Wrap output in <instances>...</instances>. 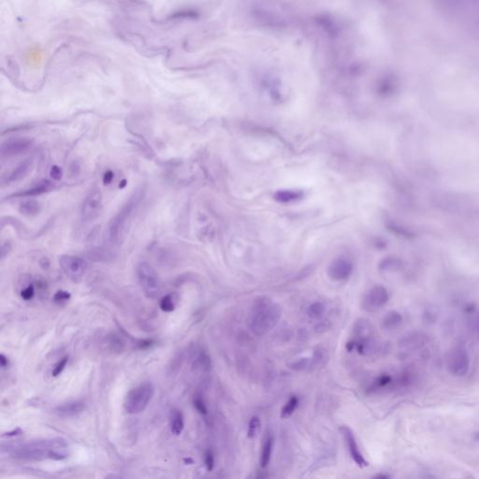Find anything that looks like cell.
<instances>
[{"label": "cell", "mask_w": 479, "mask_h": 479, "mask_svg": "<svg viewBox=\"0 0 479 479\" xmlns=\"http://www.w3.org/2000/svg\"><path fill=\"white\" fill-rule=\"evenodd\" d=\"M325 305L321 303H314L309 306L307 314L312 318H318L325 313Z\"/></svg>", "instance_id": "cb8c5ba5"}, {"label": "cell", "mask_w": 479, "mask_h": 479, "mask_svg": "<svg viewBox=\"0 0 479 479\" xmlns=\"http://www.w3.org/2000/svg\"><path fill=\"white\" fill-rule=\"evenodd\" d=\"M282 315V309L275 303H258L250 320V329L257 336H263L272 331Z\"/></svg>", "instance_id": "3957f363"}, {"label": "cell", "mask_w": 479, "mask_h": 479, "mask_svg": "<svg viewBox=\"0 0 479 479\" xmlns=\"http://www.w3.org/2000/svg\"><path fill=\"white\" fill-rule=\"evenodd\" d=\"M154 344V340H152V339H143V340L138 341L137 343H136V348L139 350H146V349L152 348Z\"/></svg>", "instance_id": "8d00e7d4"}, {"label": "cell", "mask_w": 479, "mask_h": 479, "mask_svg": "<svg viewBox=\"0 0 479 479\" xmlns=\"http://www.w3.org/2000/svg\"><path fill=\"white\" fill-rule=\"evenodd\" d=\"M423 316L425 317V321L431 322V323H435V321L438 318V313L437 311L434 308L426 309L424 312Z\"/></svg>", "instance_id": "e575fe53"}, {"label": "cell", "mask_w": 479, "mask_h": 479, "mask_svg": "<svg viewBox=\"0 0 479 479\" xmlns=\"http://www.w3.org/2000/svg\"><path fill=\"white\" fill-rule=\"evenodd\" d=\"M426 342L427 338L424 333L420 331H413L403 337L400 344L406 350H417L422 348Z\"/></svg>", "instance_id": "5bb4252c"}, {"label": "cell", "mask_w": 479, "mask_h": 479, "mask_svg": "<svg viewBox=\"0 0 479 479\" xmlns=\"http://www.w3.org/2000/svg\"><path fill=\"white\" fill-rule=\"evenodd\" d=\"M32 166H33V159L32 158L24 160L23 163L18 165L12 171V173L9 175L8 179H7V183H14V182H18V181L22 180L23 178H24L29 174V171L32 169Z\"/></svg>", "instance_id": "2e32d148"}, {"label": "cell", "mask_w": 479, "mask_h": 479, "mask_svg": "<svg viewBox=\"0 0 479 479\" xmlns=\"http://www.w3.org/2000/svg\"><path fill=\"white\" fill-rule=\"evenodd\" d=\"M143 198V189H139L112 218L106 232L107 241L110 245L116 246L122 243L131 220L132 215Z\"/></svg>", "instance_id": "7a4b0ae2"}, {"label": "cell", "mask_w": 479, "mask_h": 479, "mask_svg": "<svg viewBox=\"0 0 479 479\" xmlns=\"http://www.w3.org/2000/svg\"><path fill=\"white\" fill-rule=\"evenodd\" d=\"M183 462H184L187 465H190V464H193V463H194V461H193L192 459H190V458H188V459L185 458V459H183Z\"/></svg>", "instance_id": "b9f144b4"}, {"label": "cell", "mask_w": 479, "mask_h": 479, "mask_svg": "<svg viewBox=\"0 0 479 479\" xmlns=\"http://www.w3.org/2000/svg\"><path fill=\"white\" fill-rule=\"evenodd\" d=\"M23 434V431L20 428L15 429V430H12L11 432H8L6 434H3L2 436L3 437H13V436H18V435H21Z\"/></svg>", "instance_id": "ab89813d"}, {"label": "cell", "mask_w": 479, "mask_h": 479, "mask_svg": "<svg viewBox=\"0 0 479 479\" xmlns=\"http://www.w3.org/2000/svg\"><path fill=\"white\" fill-rule=\"evenodd\" d=\"M35 296L34 285H30L26 286L24 289L21 291V297L24 301H30L32 300Z\"/></svg>", "instance_id": "d590c367"}, {"label": "cell", "mask_w": 479, "mask_h": 479, "mask_svg": "<svg viewBox=\"0 0 479 479\" xmlns=\"http://www.w3.org/2000/svg\"><path fill=\"white\" fill-rule=\"evenodd\" d=\"M32 142L29 139L11 140L2 144L1 154L2 157H11L13 155L24 153L31 147Z\"/></svg>", "instance_id": "7c38bea8"}, {"label": "cell", "mask_w": 479, "mask_h": 479, "mask_svg": "<svg viewBox=\"0 0 479 479\" xmlns=\"http://www.w3.org/2000/svg\"><path fill=\"white\" fill-rule=\"evenodd\" d=\"M68 361H69V357L68 356H66V357H64L63 359H60L56 364V366L54 367L52 371H51V376L54 377L60 376L62 374V371H64V369L66 368L67 364H68Z\"/></svg>", "instance_id": "83f0119b"}, {"label": "cell", "mask_w": 479, "mask_h": 479, "mask_svg": "<svg viewBox=\"0 0 479 479\" xmlns=\"http://www.w3.org/2000/svg\"><path fill=\"white\" fill-rule=\"evenodd\" d=\"M0 365L2 368H6L7 366L9 365V359L4 354L0 355Z\"/></svg>", "instance_id": "60d3db41"}, {"label": "cell", "mask_w": 479, "mask_h": 479, "mask_svg": "<svg viewBox=\"0 0 479 479\" xmlns=\"http://www.w3.org/2000/svg\"><path fill=\"white\" fill-rule=\"evenodd\" d=\"M20 212L25 217H35L40 211V203L36 200H28L19 207Z\"/></svg>", "instance_id": "44dd1931"}, {"label": "cell", "mask_w": 479, "mask_h": 479, "mask_svg": "<svg viewBox=\"0 0 479 479\" xmlns=\"http://www.w3.org/2000/svg\"><path fill=\"white\" fill-rule=\"evenodd\" d=\"M340 432L342 433L343 439L345 441V444L348 446V451L350 453V456L353 459L354 462H356L359 467H366L368 466V462L366 461L365 458L362 455L361 451L359 449V445L357 443V440L355 438L353 432L351 429L348 428L347 426H342L340 428Z\"/></svg>", "instance_id": "30bf717a"}, {"label": "cell", "mask_w": 479, "mask_h": 479, "mask_svg": "<svg viewBox=\"0 0 479 479\" xmlns=\"http://www.w3.org/2000/svg\"><path fill=\"white\" fill-rule=\"evenodd\" d=\"M403 320V315L398 311H390L384 316L382 327L387 331H393L402 325Z\"/></svg>", "instance_id": "ac0fdd59"}, {"label": "cell", "mask_w": 479, "mask_h": 479, "mask_svg": "<svg viewBox=\"0 0 479 479\" xmlns=\"http://www.w3.org/2000/svg\"><path fill=\"white\" fill-rule=\"evenodd\" d=\"M52 189H54V185H52L51 182L43 181V182L37 183L36 185L32 187L31 189H26V190H23L22 192H19L16 194L10 196V198H12V197H33V196H37V195L43 194V193L48 192Z\"/></svg>", "instance_id": "e0dca14e"}, {"label": "cell", "mask_w": 479, "mask_h": 479, "mask_svg": "<svg viewBox=\"0 0 479 479\" xmlns=\"http://www.w3.org/2000/svg\"><path fill=\"white\" fill-rule=\"evenodd\" d=\"M446 368L453 377H463L467 375L471 367V358L466 348L455 347L446 355Z\"/></svg>", "instance_id": "5b68a950"}, {"label": "cell", "mask_w": 479, "mask_h": 479, "mask_svg": "<svg viewBox=\"0 0 479 479\" xmlns=\"http://www.w3.org/2000/svg\"><path fill=\"white\" fill-rule=\"evenodd\" d=\"M86 410V404L83 401H72L59 405L54 409V414L61 418L74 417Z\"/></svg>", "instance_id": "4fadbf2b"}, {"label": "cell", "mask_w": 479, "mask_h": 479, "mask_svg": "<svg viewBox=\"0 0 479 479\" xmlns=\"http://www.w3.org/2000/svg\"><path fill=\"white\" fill-rule=\"evenodd\" d=\"M273 448H274V438L271 435H269L268 437L264 441V444H263L261 457H260V465H261V467L266 468L268 466L270 461H271V458H272Z\"/></svg>", "instance_id": "ffe728a7"}, {"label": "cell", "mask_w": 479, "mask_h": 479, "mask_svg": "<svg viewBox=\"0 0 479 479\" xmlns=\"http://www.w3.org/2000/svg\"><path fill=\"white\" fill-rule=\"evenodd\" d=\"M114 173L113 172V171H106V172L104 173V175H103V183H104L105 185H108V184H110V183L113 182V180H114Z\"/></svg>", "instance_id": "f35d334b"}, {"label": "cell", "mask_w": 479, "mask_h": 479, "mask_svg": "<svg viewBox=\"0 0 479 479\" xmlns=\"http://www.w3.org/2000/svg\"><path fill=\"white\" fill-rule=\"evenodd\" d=\"M159 307L165 313H171L175 309V302L173 300V296L171 294H168L162 297L160 300Z\"/></svg>", "instance_id": "603a6c76"}, {"label": "cell", "mask_w": 479, "mask_h": 479, "mask_svg": "<svg viewBox=\"0 0 479 479\" xmlns=\"http://www.w3.org/2000/svg\"><path fill=\"white\" fill-rule=\"evenodd\" d=\"M66 448L67 444L62 439L35 441L14 447L12 455L13 458L21 460L40 461L50 459L61 461L68 457Z\"/></svg>", "instance_id": "6da1fadb"}, {"label": "cell", "mask_w": 479, "mask_h": 479, "mask_svg": "<svg viewBox=\"0 0 479 479\" xmlns=\"http://www.w3.org/2000/svg\"><path fill=\"white\" fill-rule=\"evenodd\" d=\"M110 344H111V347L114 349V351H117V352L122 351L123 348H124V342L120 339L119 337L116 336V335H113L111 337Z\"/></svg>", "instance_id": "836d02e7"}, {"label": "cell", "mask_w": 479, "mask_h": 479, "mask_svg": "<svg viewBox=\"0 0 479 479\" xmlns=\"http://www.w3.org/2000/svg\"><path fill=\"white\" fill-rule=\"evenodd\" d=\"M299 196L300 195L297 194L293 191H283L276 195V198L280 201H290V200H296Z\"/></svg>", "instance_id": "1f68e13d"}, {"label": "cell", "mask_w": 479, "mask_h": 479, "mask_svg": "<svg viewBox=\"0 0 479 479\" xmlns=\"http://www.w3.org/2000/svg\"><path fill=\"white\" fill-rule=\"evenodd\" d=\"M260 429V419L258 416H253L248 425V437L249 438H254L257 435V432Z\"/></svg>", "instance_id": "d4e9b609"}, {"label": "cell", "mask_w": 479, "mask_h": 479, "mask_svg": "<svg viewBox=\"0 0 479 479\" xmlns=\"http://www.w3.org/2000/svg\"><path fill=\"white\" fill-rule=\"evenodd\" d=\"M464 315L468 330L479 339V309L472 303L467 304L464 307Z\"/></svg>", "instance_id": "9a60e30c"}, {"label": "cell", "mask_w": 479, "mask_h": 479, "mask_svg": "<svg viewBox=\"0 0 479 479\" xmlns=\"http://www.w3.org/2000/svg\"><path fill=\"white\" fill-rule=\"evenodd\" d=\"M392 382H393L392 377L388 376V375H382V376L377 377L374 386L376 388H384L389 386Z\"/></svg>", "instance_id": "4316f807"}, {"label": "cell", "mask_w": 479, "mask_h": 479, "mask_svg": "<svg viewBox=\"0 0 479 479\" xmlns=\"http://www.w3.org/2000/svg\"><path fill=\"white\" fill-rule=\"evenodd\" d=\"M474 439L476 440L477 442H479V432H477L476 434H474Z\"/></svg>", "instance_id": "7bdbcfd3"}, {"label": "cell", "mask_w": 479, "mask_h": 479, "mask_svg": "<svg viewBox=\"0 0 479 479\" xmlns=\"http://www.w3.org/2000/svg\"><path fill=\"white\" fill-rule=\"evenodd\" d=\"M204 463L205 467L209 472L212 471L215 467V455L211 449H208L205 452V457H204Z\"/></svg>", "instance_id": "d6a6232c"}, {"label": "cell", "mask_w": 479, "mask_h": 479, "mask_svg": "<svg viewBox=\"0 0 479 479\" xmlns=\"http://www.w3.org/2000/svg\"><path fill=\"white\" fill-rule=\"evenodd\" d=\"M50 176L51 177L52 180L55 181H59L61 180V178L63 176V171H62V169L58 166H52L50 170Z\"/></svg>", "instance_id": "74e56055"}, {"label": "cell", "mask_w": 479, "mask_h": 479, "mask_svg": "<svg viewBox=\"0 0 479 479\" xmlns=\"http://www.w3.org/2000/svg\"><path fill=\"white\" fill-rule=\"evenodd\" d=\"M70 298H71V295H70L69 291L58 290L54 295V302L61 304V303H66V302L69 301Z\"/></svg>", "instance_id": "f546056e"}, {"label": "cell", "mask_w": 479, "mask_h": 479, "mask_svg": "<svg viewBox=\"0 0 479 479\" xmlns=\"http://www.w3.org/2000/svg\"><path fill=\"white\" fill-rule=\"evenodd\" d=\"M154 394V385L144 382L126 394L124 401V408L127 414L134 415L145 410Z\"/></svg>", "instance_id": "277c9868"}, {"label": "cell", "mask_w": 479, "mask_h": 479, "mask_svg": "<svg viewBox=\"0 0 479 479\" xmlns=\"http://www.w3.org/2000/svg\"><path fill=\"white\" fill-rule=\"evenodd\" d=\"M196 365L198 368L200 369H203V370H207L210 368L211 366V360L209 359V357L205 355V354H201L200 357L197 359L196 361Z\"/></svg>", "instance_id": "4dcf8cb0"}, {"label": "cell", "mask_w": 479, "mask_h": 479, "mask_svg": "<svg viewBox=\"0 0 479 479\" xmlns=\"http://www.w3.org/2000/svg\"><path fill=\"white\" fill-rule=\"evenodd\" d=\"M389 300L388 292L384 286H374L366 293L362 301L361 307L366 312H376L383 308Z\"/></svg>", "instance_id": "9c48e42d"}, {"label": "cell", "mask_w": 479, "mask_h": 479, "mask_svg": "<svg viewBox=\"0 0 479 479\" xmlns=\"http://www.w3.org/2000/svg\"><path fill=\"white\" fill-rule=\"evenodd\" d=\"M311 361L312 360L308 359V358H302V359H297L296 361H293L292 363L289 364V366H290L292 370L303 371V370L309 368V366L311 364Z\"/></svg>", "instance_id": "484cf974"}, {"label": "cell", "mask_w": 479, "mask_h": 479, "mask_svg": "<svg viewBox=\"0 0 479 479\" xmlns=\"http://www.w3.org/2000/svg\"><path fill=\"white\" fill-rule=\"evenodd\" d=\"M194 406L196 410L202 416H206L208 414V408L206 406L205 402L201 396H196L194 398Z\"/></svg>", "instance_id": "f1b7e54d"}, {"label": "cell", "mask_w": 479, "mask_h": 479, "mask_svg": "<svg viewBox=\"0 0 479 479\" xmlns=\"http://www.w3.org/2000/svg\"><path fill=\"white\" fill-rule=\"evenodd\" d=\"M59 265L64 274H66L69 279L74 282L80 281L87 270V263L86 260L81 257L73 256H61L59 257Z\"/></svg>", "instance_id": "ba28073f"}, {"label": "cell", "mask_w": 479, "mask_h": 479, "mask_svg": "<svg viewBox=\"0 0 479 479\" xmlns=\"http://www.w3.org/2000/svg\"><path fill=\"white\" fill-rule=\"evenodd\" d=\"M102 207V194L98 189H93L89 191L83 202L81 216L85 222H92L95 220Z\"/></svg>", "instance_id": "52a82bcc"}, {"label": "cell", "mask_w": 479, "mask_h": 479, "mask_svg": "<svg viewBox=\"0 0 479 479\" xmlns=\"http://www.w3.org/2000/svg\"><path fill=\"white\" fill-rule=\"evenodd\" d=\"M353 272V264L344 257L337 258L329 268V275L334 281H344L350 277Z\"/></svg>", "instance_id": "8fae6325"}, {"label": "cell", "mask_w": 479, "mask_h": 479, "mask_svg": "<svg viewBox=\"0 0 479 479\" xmlns=\"http://www.w3.org/2000/svg\"><path fill=\"white\" fill-rule=\"evenodd\" d=\"M137 275L145 296L149 299L157 296L160 289L159 279L154 268L148 263H140L137 267Z\"/></svg>", "instance_id": "8992f818"}, {"label": "cell", "mask_w": 479, "mask_h": 479, "mask_svg": "<svg viewBox=\"0 0 479 479\" xmlns=\"http://www.w3.org/2000/svg\"><path fill=\"white\" fill-rule=\"evenodd\" d=\"M184 428V418L183 413L180 410L171 411V432L175 436H179L183 433Z\"/></svg>", "instance_id": "d6986e66"}, {"label": "cell", "mask_w": 479, "mask_h": 479, "mask_svg": "<svg viewBox=\"0 0 479 479\" xmlns=\"http://www.w3.org/2000/svg\"><path fill=\"white\" fill-rule=\"evenodd\" d=\"M298 405H299V399L296 396H292L290 399L288 400L285 405H284V407L282 408V411H281V416L283 418H287L289 416H292L294 414V412L298 408Z\"/></svg>", "instance_id": "7402d4cb"}]
</instances>
